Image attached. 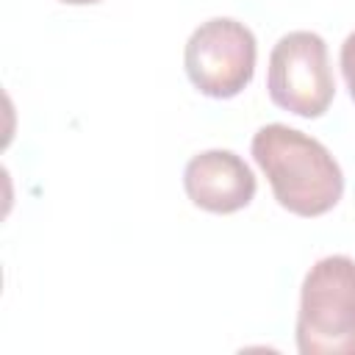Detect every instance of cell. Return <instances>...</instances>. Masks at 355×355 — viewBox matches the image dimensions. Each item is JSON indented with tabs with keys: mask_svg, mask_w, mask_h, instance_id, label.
<instances>
[{
	"mask_svg": "<svg viewBox=\"0 0 355 355\" xmlns=\"http://www.w3.org/2000/svg\"><path fill=\"white\" fill-rule=\"evenodd\" d=\"M61 3H69V6H89V3H100V0H61Z\"/></svg>",
	"mask_w": 355,
	"mask_h": 355,
	"instance_id": "7",
	"label": "cell"
},
{
	"mask_svg": "<svg viewBox=\"0 0 355 355\" xmlns=\"http://www.w3.org/2000/svg\"><path fill=\"white\" fill-rule=\"evenodd\" d=\"M255 175L233 150H205L183 169V189L189 200L211 214H233L252 202Z\"/></svg>",
	"mask_w": 355,
	"mask_h": 355,
	"instance_id": "5",
	"label": "cell"
},
{
	"mask_svg": "<svg viewBox=\"0 0 355 355\" xmlns=\"http://www.w3.org/2000/svg\"><path fill=\"white\" fill-rule=\"evenodd\" d=\"M297 349L302 355H355V261H316L300 291Z\"/></svg>",
	"mask_w": 355,
	"mask_h": 355,
	"instance_id": "2",
	"label": "cell"
},
{
	"mask_svg": "<svg viewBox=\"0 0 355 355\" xmlns=\"http://www.w3.org/2000/svg\"><path fill=\"white\" fill-rule=\"evenodd\" d=\"M252 158L269 178L275 200L297 216H322L344 194V175L330 150L288 125L258 128Z\"/></svg>",
	"mask_w": 355,
	"mask_h": 355,
	"instance_id": "1",
	"label": "cell"
},
{
	"mask_svg": "<svg viewBox=\"0 0 355 355\" xmlns=\"http://www.w3.org/2000/svg\"><path fill=\"white\" fill-rule=\"evenodd\" d=\"M338 61H341V75H344V80H347L349 97L355 100V31H352V33L344 39Z\"/></svg>",
	"mask_w": 355,
	"mask_h": 355,
	"instance_id": "6",
	"label": "cell"
},
{
	"mask_svg": "<svg viewBox=\"0 0 355 355\" xmlns=\"http://www.w3.org/2000/svg\"><path fill=\"white\" fill-rule=\"evenodd\" d=\"M258 44L252 31L230 17H214L194 28L186 42L183 64L186 75L208 97H236L255 72Z\"/></svg>",
	"mask_w": 355,
	"mask_h": 355,
	"instance_id": "4",
	"label": "cell"
},
{
	"mask_svg": "<svg viewBox=\"0 0 355 355\" xmlns=\"http://www.w3.org/2000/svg\"><path fill=\"white\" fill-rule=\"evenodd\" d=\"M266 89L275 105L297 116H322L336 94L327 44L313 31H291L277 39L269 55Z\"/></svg>",
	"mask_w": 355,
	"mask_h": 355,
	"instance_id": "3",
	"label": "cell"
}]
</instances>
